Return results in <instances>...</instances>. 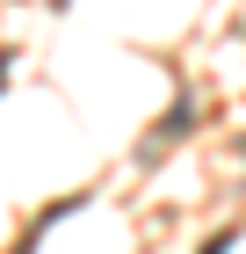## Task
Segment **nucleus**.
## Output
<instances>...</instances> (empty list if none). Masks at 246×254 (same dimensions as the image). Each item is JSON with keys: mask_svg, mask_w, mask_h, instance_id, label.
I'll list each match as a JSON object with an SVG mask.
<instances>
[{"mask_svg": "<svg viewBox=\"0 0 246 254\" xmlns=\"http://www.w3.org/2000/svg\"><path fill=\"white\" fill-rule=\"evenodd\" d=\"M232 240H239V233H210V240H203V254H232Z\"/></svg>", "mask_w": 246, "mask_h": 254, "instance_id": "obj_1", "label": "nucleus"}]
</instances>
